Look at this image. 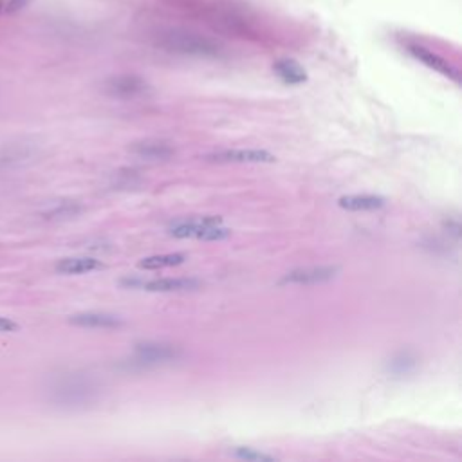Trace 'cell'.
I'll return each instance as SVG.
<instances>
[{
  "label": "cell",
  "mask_w": 462,
  "mask_h": 462,
  "mask_svg": "<svg viewBox=\"0 0 462 462\" xmlns=\"http://www.w3.org/2000/svg\"><path fill=\"white\" fill-rule=\"evenodd\" d=\"M102 387L89 374H63L49 387V401L60 408L81 410L99 399Z\"/></svg>",
  "instance_id": "6da1fadb"
},
{
  "label": "cell",
  "mask_w": 462,
  "mask_h": 462,
  "mask_svg": "<svg viewBox=\"0 0 462 462\" xmlns=\"http://www.w3.org/2000/svg\"><path fill=\"white\" fill-rule=\"evenodd\" d=\"M156 45L166 53L181 54L193 58H217L223 53V47L214 38L202 33L182 29V27H168L156 35Z\"/></svg>",
  "instance_id": "7a4b0ae2"
},
{
  "label": "cell",
  "mask_w": 462,
  "mask_h": 462,
  "mask_svg": "<svg viewBox=\"0 0 462 462\" xmlns=\"http://www.w3.org/2000/svg\"><path fill=\"white\" fill-rule=\"evenodd\" d=\"M168 233L175 239L197 240H224L231 235V230L223 224V218L215 215L206 217H190L173 223Z\"/></svg>",
  "instance_id": "3957f363"
},
{
  "label": "cell",
  "mask_w": 462,
  "mask_h": 462,
  "mask_svg": "<svg viewBox=\"0 0 462 462\" xmlns=\"http://www.w3.org/2000/svg\"><path fill=\"white\" fill-rule=\"evenodd\" d=\"M182 356V351L177 345L165 342H145L134 346V354L130 365H136L138 369H152L159 365L173 363Z\"/></svg>",
  "instance_id": "277c9868"
},
{
  "label": "cell",
  "mask_w": 462,
  "mask_h": 462,
  "mask_svg": "<svg viewBox=\"0 0 462 462\" xmlns=\"http://www.w3.org/2000/svg\"><path fill=\"white\" fill-rule=\"evenodd\" d=\"M103 90L111 96V98L118 99H136L141 98L145 94L150 90V85L145 78L138 74H118L111 76L105 85H103Z\"/></svg>",
  "instance_id": "5b68a950"
},
{
  "label": "cell",
  "mask_w": 462,
  "mask_h": 462,
  "mask_svg": "<svg viewBox=\"0 0 462 462\" xmlns=\"http://www.w3.org/2000/svg\"><path fill=\"white\" fill-rule=\"evenodd\" d=\"M340 273V267L336 266H307L298 267L284 275L280 280L282 285H316L325 284L336 278Z\"/></svg>",
  "instance_id": "8992f818"
},
{
  "label": "cell",
  "mask_w": 462,
  "mask_h": 462,
  "mask_svg": "<svg viewBox=\"0 0 462 462\" xmlns=\"http://www.w3.org/2000/svg\"><path fill=\"white\" fill-rule=\"evenodd\" d=\"M214 163H239V165H260V163H275L276 157L271 152L260 150V148H237V150H218L206 156Z\"/></svg>",
  "instance_id": "52a82bcc"
},
{
  "label": "cell",
  "mask_w": 462,
  "mask_h": 462,
  "mask_svg": "<svg viewBox=\"0 0 462 462\" xmlns=\"http://www.w3.org/2000/svg\"><path fill=\"white\" fill-rule=\"evenodd\" d=\"M67 321L74 327H83V329H120L125 324L123 318L120 316L99 311L76 312V314L69 316Z\"/></svg>",
  "instance_id": "ba28073f"
},
{
  "label": "cell",
  "mask_w": 462,
  "mask_h": 462,
  "mask_svg": "<svg viewBox=\"0 0 462 462\" xmlns=\"http://www.w3.org/2000/svg\"><path fill=\"white\" fill-rule=\"evenodd\" d=\"M130 152L145 161H168L175 156L173 145L165 139H143V141L132 143Z\"/></svg>",
  "instance_id": "9c48e42d"
},
{
  "label": "cell",
  "mask_w": 462,
  "mask_h": 462,
  "mask_svg": "<svg viewBox=\"0 0 462 462\" xmlns=\"http://www.w3.org/2000/svg\"><path fill=\"white\" fill-rule=\"evenodd\" d=\"M150 293H184V291H196L200 287V280L197 278H154V280L141 282L139 285Z\"/></svg>",
  "instance_id": "30bf717a"
},
{
  "label": "cell",
  "mask_w": 462,
  "mask_h": 462,
  "mask_svg": "<svg viewBox=\"0 0 462 462\" xmlns=\"http://www.w3.org/2000/svg\"><path fill=\"white\" fill-rule=\"evenodd\" d=\"M408 51L412 56L417 58L419 62H422L424 65L430 67V69L440 72V74L448 76V78H452V80L459 81L457 69H454L452 63L446 62L445 58H440L437 53H433V51L427 49V47H422V45H419V44H410Z\"/></svg>",
  "instance_id": "8fae6325"
},
{
  "label": "cell",
  "mask_w": 462,
  "mask_h": 462,
  "mask_svg": "<svg viewBox=\"0 0 462 462\" xmlns=\"http://www.w3.org/2000/svg\"><path fill=\"white\" fill-rule=\"evenodd\" d=\"M387 205L385 197L372 196V193H358V196H343L338 200V206L346 212H374L381 209Z\"/></svg>",
  "instance_id": "7c38bea8"
},
{
  "label": "cell",
  "mask_w": 462,
  "mask_h": 462,
  "mask_svg": "<svg viewBox=\"0 0 462 462\" xmlns=\"http://www.w3.org/2000/svg\"><path fill=\"white\" fill-rule=\"evenodd\" d=\"M103 269L102 260H96L93 257H69L58 260L56 271L62 275H83V273H93Z\"/></svg>",
  "instance_id": "4fadbf2b"
},
{
  "label": "cell",
  "mask_w": 462,
  "mask_h": 462,
  "mask_svg": "<svg viewBox=\"0 0 462 462\" xmlns=\"http://www.w3.org/2000/svg\"><path fill=\"white\" fill-rule=\"evenodd\" d=\"M275 74L287 85H302L307 81V72L296 60L291 58H282L273 65Z\"/></svg>",
  "instance_id": "5bb4252c"
},
{
  "label": "cell",
  "mask_w": 462,
  "mask_h": 462,
  "mask_svg": "<svg viewBox=\"0 0 462 462\" xmlns=\"http://www.w3.org/2000/svg\"><path fill=\"white\" fill-rule=\"evenodd\" d=\"M186 255L184 253H163V255H152V257L143 258L138 264L139 269H147V271H157V269H166V267H175L184 264Z\"/></svg>",
  "instance_id": "9a60e30c"
},
{
  "label": "cell",
  "mask_w": 462,
  "mask_h": 462,
  "mask_svg": "<svg viewBox=\"0 0 462 462\" xmlns=\"http://www.w3.org/2000/svg\"><path fill=\"white\" fill-rule=\"evenodd\" d=\"M415 369H417V356L410 351L396 354L387 365L388 374L397 376V378H401V376H408V374H412Z\"/></svg>",
  "instance_id": "2e32d148"
},
{
  "label": "cell",
  "mask_w": 462,
  "mask_h": 462,
  "mask_svg": "<svg viewBox=\"0 0 462 462\" xmlns=\"http://www.w3.org/2000/svg\"><path fill=\"white\" fill-rule=\"evenodd\" d=\"M81 205L76 200H62L58 205L51 206L49 209H45L44 218L45 221H67V218L78 217L81 214Z\"/></svg>",
  "instance_id": "e0dca14e"
},
{
  "label": "cell",
  "mask_w": 462,
  "mask_h": 462,
  "mask_svg": "<svg viewBox=\"0 0 462 462\" xmlns=\"http://www.w3.org/2000/svg\"><path fill=\"white\" fill-rule=\"evenodd\" d=\"M230 455L240 461H251V462H271L276 461L275 455H269L266 452H260V449H255L251 446H235L233 449H230Z\"/></svg>",
  "instance_id": "ac0fdd59"
},
{
  "label": "cell",
  "mask_w": 462,
  "mask_h": 462,
  "mask_svg": "<svg viewBox=\"0 0 462 462\" xmlns=\"http://www.w3.org/2000/svg\"><path fill=\"white\" fill-rule=\"evenodd\" d=\"M20 329V325L17 324L11 318H6V316H0V334H8V333H17Z\"/></svg>",
  "instance_id": "d6986e66"
},
{
  "label": "cell",
  "mask_w": 462,
  "mask_h": 462,
  "mask_svg": "<svg viewBox=\"0 0 462 462\" xmlns=\"http://www.w3.org/2000/svg\"><path fill=\"white\" fill-rule=\"evenodd\" d=\"M29 2H31V0H9L8 4H6V13H18V11H22L24 8H27Z\"/></svg>",
  "instance_id": "ffe728a7"
}]
</instances>
